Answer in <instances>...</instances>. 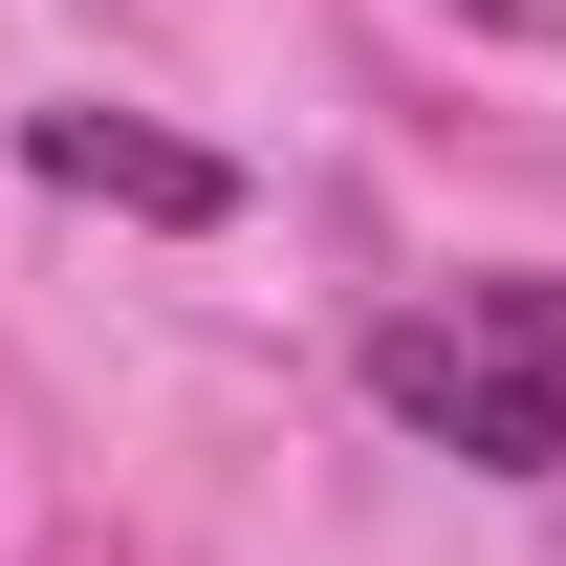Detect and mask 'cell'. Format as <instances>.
Masks as SVG:
<instances>
[{
    "instance_id": "2",
    "label": "cell",
    "mask_w": 566,
    "mask_h": 566,
    "mask_svg": "<svg viewBox=\"0 0 566 566\" xmlns=\"http://www.w3.org/2000/svg\"><path fill=\"white\" fill-rule=\"evenodd\" d=\"M44 175H66V197H109V218H240V175H218V153H175V132H132V109H44Z\"/></svg>"
},
{
    "instance_id": "1",
    "label": "cell",
    "mask_w": 566,
    "mask_h": 566,
    "mask_svg": "<svg viewBox=\"0 0 566 566\" xmlns=\"http://www.w3.org/2000/svg\"><path fill=\"white\" fill-rule=\"evenodd\" d=\"M370 392H392L436 458H480V480H566V370H523L480 305H392V327H370Z\"/></svg>"
},
{
    "instance_id": "3",
    "label": "cell",
    "mask_w": 566,
    "mask_h": 566,
    "mask_svg": "<svg viewBox=\"0 0 566 566\" xmlns=\"http://www.w3.org/2000/svg\"><path fill=\"white\" fill-rule=\"evenodd\" d=\"M458 305H480V327H501L523 370H566V283H458Z\"/></svg>"
}]
</instances>
